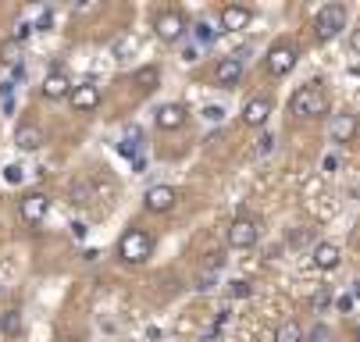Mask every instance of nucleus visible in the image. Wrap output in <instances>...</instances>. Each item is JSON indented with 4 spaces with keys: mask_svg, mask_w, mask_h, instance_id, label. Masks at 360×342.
I'll return each instance as SVG.
<instances>
[{
    "mask_svg": "<svg viewBox=\"0 0 360 342\" xmlns=\"http://www.w3.org/2000/svg\"><path fill=\"white\" fill-rule=\"evenodd\" d=\"M289 111H292L296 118H321V114L328 111V100H325L321 86H318V82L300 86V89L289 96Z\"/></svg>",
    "mask_w": 360,
    "mask_h": 342,
    "instance_id": "obj_1",
    "label": "nucleus"
},
{
    "mask_svg": "<svg viewBox=\"0 0 360 342\" xmlns=\"http://www.w3.org/2000/svg\"><path fill=\"white\" fill-rule=\"evenodd\" d=\"M150 254H153V239H150L143 228H129V232L118 239V257H122L125 264H143Z\"/></svg>",
    "mask_w": 360,
    "mask_h": 342,
    "instance_id": "obj_2",
    "label": "nucleus"
},
{
    "mask_svg": "<svg viewBox=\"0 0 360 342\" xmlns=\"http://www.w3.org/2000/svg\"><path fill=\"white\" fill-rule=\"evenodd\" d=\"M342 29H346V4H325V8H318V15H314V36L321 43L335 39Z\"/></svg>",
    "mask_w": 360,
    "mask_h": 342,
    "instance_id": "obj_3",
    "label": "nucleus"
},
{
    "mask_svg": "<svg viewBox=\"0 0 360 342\" xmlns=\"http://www.w3.org/2000/svg\"><path fill=\"white\" fill-rule=\"evenodd\" d=\"M296 46L292 43H275L271 51H268V58H264V68H268V75H289L292 68H296Z\"/></svg>",
    "mask_w": 360,
    "mask_h": 342,
    "instance_id": "obj_4",
    "label": "nucleus"
},
{
    "mask_svg": "<svg viewBox=\"0 0 360 342\" xmlns=\"http://www.w3.org/2000/svg\"><path fill=\"white\" fill-rule=\"evenodd\" d=\"M257 235H261V225H257L253 218H236V221L229 225V246L250 250L253 242H257Z\"/></svg>",
    "mask_w": 360,
    "mask_h": 342,
    "instance_id": "obj_5",
    "label": "nucleus"
},
{
    "mask_svg": "<svg viewBox=\"0 0 360 342\" xmlns=\"http://www.w3.org/2000/svg\"><path fill=\"white\" fill-rule=\"evenodd\" d=\"M271 96H253V100H246V107H243V125H250V129H257V125H264L268 118H271Z\"/></svg>",
    "mask_w": 360,
    "mask_h": 342,
    "instance_id": "obj_6",
    "label": "nucleus"
},
{
    "mask_svg": "<svg viewBox=\"0 0 360 342\" xmlns=\"http://www.w3.org/2000/svg\"><path fill=\"white\" fill-rule=\"evenodd\" d=\"M153 29H158V36H161L165 43H175V39H182V32H186V18H182L179 11H165V15H158Z\"/></svg>",
    "mask_w": 360,
    "mask_h": 342,
    "instance_id": "obj_7",
    "label": "nucleus"
},
{
    "mask_svg": "<svg viewBox=\"0 0 360 342\" xmlns=\"http://www.w3.org/2000/svg\"><path fill=\"white\" fill-rule=\"evenodd\" d=\"M175 189L172 185H153V189H146V197H143V204H146V211H153V214H165V211H172L175 207Z\"/></svg>",
    "mask_w": 360,
    "mask_h": 342,
    "instance_id": "obj_8",
    "label": "nucleus"
},
{
    "mask_svg": "<svg viewBox=\"0 0 360 342\" xmlns=\"http://www.w3.org/2000/svg\"><path fill=\"white\" fill-rule=\"evenodd\" d=\"M214 82L221 89H232L243 82V58H221L218 68H214Z\"/></svg>",
    "mask_w": 360,
    "mask_h": 342,
    "instance_id": "obj_9",
    "label": "nucleus"
},
{
    "mask_svg": "<svg viewBox=\"0 0 360 342\" xmlns=\"http://www.w3.org/2000/svg\"><path fill=\"white\" fill-rule=\"evenodd\" d=\"M18 211H22V218H25L29 225H39V221L46 218V211H50V200L43 197V192H29V197L18 200Z\"/></svg>",
    "mask_w": 360,
    "mask_h": 342,
    "instance_id": "obj_10",
    "label": "nucleus"
},
{
    "mask_svg": "<svg viewBox=\"0 0 360 342\" xmlns=\"http://www.w3.org/2000/svg\"><path fill=\"white\" fill-rule=\"evenodd\" d=\"M72 107L75 111H93L100 104V86L96 82H82V86H72Z\"/></svg>",
    "mask_w": 360,
    "mask_h": 342,
    "instance_id": "obj_11",
    "label": "nucleus"
},
{
    "mask_svg": "<svg viewBox=\"0 0 360 342\" xmlns=\"http://www.w3.org/2000/svg\"><path fill=\"white\" fill-rule=\"evenodd\" d=\"M39 89H43L46 100H61V96H72V79H68L65 72H50Z\"/></svg>",
    "mask_w": 360,
    "mask_h": 342,
    "instance_id": "obj_12",
    "label": "nucleus"
},
{
    "mask_svg": "<svg viewBox=\"0 0 360 342\" xmlns=\"http://www.w3.org/2000/svg\"><path fill=\"white\" fill-rule=\"evenodd\" d=\"M15 146H18V150H39V146H43V129L32 125V121H22L18 132H15Z\"/></svg>",
    "mask_w": 360,
    "mask_h": 342,
    "instance_id": "obj_13",
    "label": "nucleus"
},
{
    "mask_svg": "<svg viewBox=\"0 0 360 342\" xmlns=\"http://www.w3.org/2000/svg\"><path fill=\"white\" fill-rule=\"evenodd\" d=\"M158 129H165V132H172V129H182L186 125V107L182 104H165V107H158Z\"/></svg>",
    "mask_w": 360,
    "mask_h": 342,
    "instance_id": "obj_14",
    "label": "nucleus"
},
{
    "mask_svg": "<svg viewBox=\"0 0 360 342\" xmlns=\"http://www.w3.org/2000/svg\"><path fill=\"white\" fill-rule=\"evenodd\" d=\"M250 22H253V11H250V8L229 4V8L221 11V29H229V32H236V29H246Z\"/></svg>",
    "mask_w": 360,
    "mask_h": 342,
    "instance_id": "obj_15",
    "label": "nucleus"
},
{
    "mask_svg": "<svg viewBox=\"0 0 360 342\" xmlns=\"http://www.w3.org/2000/svg\"><path fill=\"white\" fill-rule=\"evenodd\" d=\"M339 257H342V250L335 246V242H318V246H314V264L321 271H335L339 268Z\"/></svg>",
    "mask_w": 360,
    "mask_h": 342,
    "instance_id": "obj_16",
    "label": "nucleus"
},
{
    "mask_svg": "<svg viewBox=\"0 0 360 342\" xmlns=\"http://www.w3.org/2000/svg\"><path fill=\"white\" fill-rule=\"evenodd\" d=\"M356 136V118L353 114H339L332 121V143H349Z\"/></svg>",
    "mask_w": 360,
    "mask_h": 342,
    "instance_id": "obj_17",
    "label": "nucleus"
},
{
    "mask_svg": "<svg viewBox=\"0 0 360 342\" xmlns=\"http://www.w3.org/2000/svg\"><path fill=\"white\" fill-rule=\"evenodd\" d=\"M275 342H303L300 321H282V324L275 328Z\"/></svg>",
    "mask_w": 360,
    "mask_h": 342,
    "instance_id": "obj_18",
    "label": "nucleus"
},
{
    "mask_svg": "<svg viewBox=\"0 0 360 342\" xmlns=\"http://www.w3.org/2000/svg\"><path fill=\"white\" fill-rule=\"evenodd\" d=\"M0 331H4V335H18V331H22V314H18V310L0 314Z\"/></svg>",
    "mask_w": 360,
    "mask_h": 342,
    "instance_id": "obj_19",
    "label": "nucleus"
},
{
    "mask_svg": "<svg viewBox=\"0 0 360 342\" xmlns=\"http://www.w3.org/2000/svg\"><path fill=\"white\" fill-rule=\"evenodd\" d=\"M139 139H143V136H139V129H129V132H125V139H122V146H118V150H122L125 157H136V150H139Z\"/></svg>",
    "mask_w": 360,
    "mask_h": 342,
    "instance_id": "obj_20",
    "label": "nucleus"
},
{
    "mask_svg": "<svg viewBox=\"0 0 360 342\" xmlns=\"http://www.w3.org/2000/svg\"><path fill=\"white\" fill-rule=\"evenodd\" d=\"M136 82H139L143 89H153V86L161 82V72L153 68V65H150V68H139V72H136Z\"/></svg>",
    "mask_w": 360,
    "mask_h": 342,
    "instance_id": "obj_21",
    "label": "nucleus"
},
{
    "mask_svg": "<svg viewBox=\"0 0 360 342\" xmlns=\"http://www.w3.org/2000/svg\"><path fill=\"white\" fill-rule=\"evenodd\" d=\"M250 292H253V289H250V282H243V278L229 285V296H236V300H246V296H250Z\"/></svg>",
    "mask_w": 360,
    "mask_h": 342,
    "instance_id": "obj_22",
    "label": "nucleus"
},
{
    "mask_svg": "<svg viewBox=\"0 0 360 342\" xmlns=\"http://www.w3.org/2000/svg\"><path fill=\"white\" fill-rule=\"evenodd\" d=\"M271 146H275V136H261V139H257V146H253V154L264 157V154H271Z\"/></svg>",
    "mask_w": 360,
    "mask_h": 342,
    "instance_id": "obj_23",
    "label": "nucleus"
},
{
    "mask_svg": "<svg viewBox=\"0 0 360 342\" xmlns=\"http://www.w3.org/2000/svg\"><path fill=\"white\" fill-rule=\"evenodd\" d=\"M196 39H200V43H211V39H214V29H211L207 22H200V25H196Z\"/></svg>",
    "mask_w": 360,
    "mask_h": 342,
    "instance_id": "obj_24",
    "label": "nucleus"
},
{
    "mask_svg": "<svg viewBox=\"0 0 360 342\" xmlns=\"http://www.w3.org/2000/svg\"><path fill=\"white\" fill-rule=\"evenodd\" d=\"M4 178H8L11 185H18V182H22V168H18V164H8V168H4Z\"/></svg>",
    "mask_w": 360,
    "mask_h": 342,
    "instance_id": "obj_25",
    "label": "nucleus"
},
{
    "mask_svg": "<svg viewBox=\"0 0 360 342\" xmlns=\"http://www.w3.org/2000/svg\"><path fill=\"white\" fill-rule=\"evenodd\" d=\"M349 51L360 58V29H353V32H349Z\"/></svg>",
    "mask_w": 360,
    "mask_h": 342,
    "instance_id": "obj_26",
    "label": "nucleus"
},
{
    "mask_svg": "<svg viewBox=\"0 0 360 342\" xmlns=\"http://www.w3.org/2000/svg\"><path fill=\"white\" fill-rule=\"evenodd\" d=\"M225 264V254H211V261H207V271H218Z\"/></svg>",
    "mask_w": 360,
    "mask_h": 342,
    "instance_id": "obj_27",
    "label": "nucleus"
},
{
    "mask_svg": "<svg viewBox=\"0 0 360 342\" xmlns=\"http://www.w3.org/2000/svg\"><path fill=\"white\" fill-rule=\"evenodd\" d=\"M207 118H211V121H221L225 111H221V107H207Z\"/></svg>",
    "mask_w": 360,
    "mask_h": 342,
    "instance_id": "obj_28",
    "label": "nucleus"
},
{
    "mask_svg": "<svg viewBox=\"0 0 360 342\" xmlns=\"http://www.w3.org/2000/svg\"><path fill=\"white\" fill-rule=\"evenodd\" d=\"M353 307V296H339V310H349Z\"/></svg>",
    "mask_w": 360,
    "mask_h": 342,
    "instance_id": "obj_29",
    "label": "nucleus"
},
{
    "mask_svg": "<svg viewBox=\"0 0 360 342\" xmlns=\"http://www.w3.org/2000/svg\"><path fill=\"white\" fill-rule=\"evenodd\" d=\"M356 342H360V328H356Z\"/></svg>",
    "mask_w": 360,
    "mask_h": 342,
    "instance_id": "obj_30",
    "label": "nucleus"
}]
</instances>
